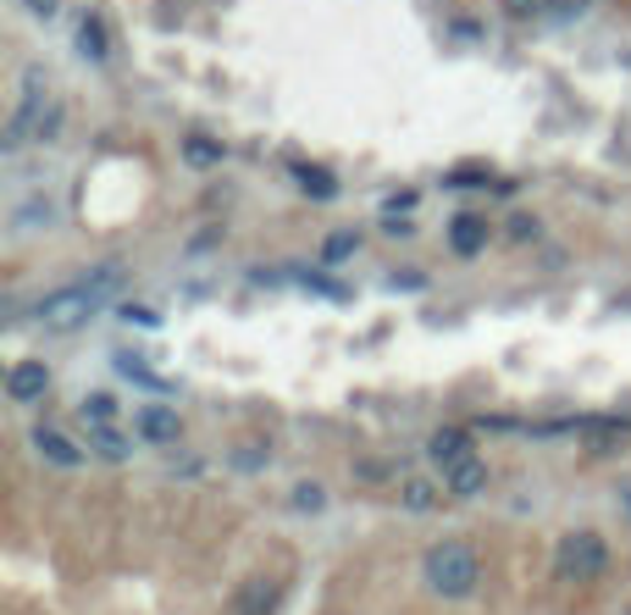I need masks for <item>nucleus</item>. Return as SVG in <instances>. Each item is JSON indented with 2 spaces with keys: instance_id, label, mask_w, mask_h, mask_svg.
Returning a JSON list of instances; mask_svg holds the SVG:
<instances>
[{
  "instance_id": "nucleus-1",
  "label": "nucleus",
  "mask_w": 631,
  "mask_h": 615,
  "mask_svg": "<svg viewBox=\"0 0 631 615\" xmlns=\"http://www.w3.org/2000/svg\"><path fill=\"white\" fill-rule=\"evenodd\" d=\"M122 267L117 260H106V267H95V272H83V278H72L67 289H50L45 300H39V327H50V333H72V327H83L89 316H101L112 300H117V289H122Z\"/></svg>"
},
{
  "instance_id": "nucleus-2",
  "label": "nucleus",
  "mask_w": 631,
  "mask_h": 615,
  "mask_svg": "<svg viewBox=\"0 0 631 615\" xmlns=\"http://www.w3.org/2000/svg\"><path fill=\"white\" fill-rule=\"evenodd\" d=\"M421 577L437 599H466L477 582H482V555L460 538H443L421 555Z\"/></svg>"
},
{
  "instance_id": "nucleus-3",
  "label": "nucleus",
  "mask_w": 631,
  "mask_h": 615,
  "mask_svg": "<svg viewBox=\"0 0 631 615\" xmlns=\"http://www.w3.org/2000/svg\"><path fill=\"white\" fill-rule=\"evenodd\" d=\"M609 571V544H604V533H565L560 538V549H554V577L560 582H571V588H587V582H598Z\"/></svg>"
},
{
  "instance_id": "nucleus-4",
  "label": "nucleus",
  "mask_w": 631,
  "mask_h": 615,
  "mask_svg": "<svg viewBox=\"0 0 631 615\" xmlns=\"http://www.w3.org/2000/svg\"><path fill=\"white\" fill-rule=\"evenodd\" d=\"M477 450H471V432L466 427H437L432 438H426V461L437 466V472H448V466H460V461H471Z\"/></svg>"
},
{
  "instance_id": "nucleus-5",
  "label": "nucleus",
  "mask_w": 631,
  "mask_h": 615,
  "mask_svg": "<svg viewBox=\"0 0 631 615\" xmlns=\"http://www.w3.org/2000/svg\"><path fill=\"white\" fill-rule=\"evenodd\" d=\"M34 450H39L45 466H56V472H78V466H83V444H72V438L56 432V427H34Z\"/></svg>"
},
{
  "instance_id": "nucleus-6",
  "label": "nucleus",
  "mask_w": 631,
  "mask_h": 615,
  "mask_svg": "<svg viewBox=\"0 0 631 615\" xmlns=\"http://www.w3.org/2000/svg\"><path fill=\"white\" fill-rule=\"evenodd\" d=\"M7 394H12L17 405L45 399V394H50V367H45V361H17L12 378H7Z\"/></svg>"
},
{
  "instance_id": "nucleus-7",
  "label": "nucleus",
  "mask_w": 631,
  "mask_h": 615,
  "mask_svg": "<svg viewBox=\"0 0 631 615\" xmlns=\"http://www.w3.org/2000/svg\"><path fill=\"white\" fill-rule=\"evenodd\" d=\"M133 432L144 438V444H177L184 421H177V410H166V405H144V410L133 416Z\"/></svg>"
},
{
  "instance_id": "nucleus-8",
  "label": "nucleus",
  "mask_w": 631,
  "mask_h": 615,
  "mask_svg": "<svg viewBox=\"0 0 631 615\" xmlns=\"http://www.w3.org/2000/svg\"><path fill=\"white\" fill-rule=\"evenodd\" d=\"M443 488L455 494V499L482 494V488H488V461H482V455H471V461H460V466H448V472H443Z\"/></svg>"
},
{
  "instance_id": "nucleus-9",
  "label": "nucleus",
  "mask_w": 631,
  "mask_h": 615,
  "mask_svg": "<svg viewBox=\"0 0 631 615\" xmlns=\"http://www.w3.org/2000/svg\"><path fill=\"white\" fill-rule=\"evenodd\" d=\"M233 610H238V615H272V610H278V582H260V577L244 582L238 599H233Z\"/></svg>"
},
{
  "instance_id": "nucleus-10",
  "label": "nucleus",
  "mask_w": 631,
  "mask_h": 615,
  "mask_svg": "<svg viewBox=\"0 0 631 615\" xmlns=\"http://www.w3.org/2000/svg\"><path fill=\"white\" fill-rule=\"evenodd\" d=\"M448 244H455L460 255H477V250L488 244V222H482V217H471V211H460L455 222H448Z\"/></svg>"
},
{
  "instance_id": "nucleus-11",
  "label": "nucleus",
  "mask_w": 631,
  "mask_h": 615,
  "mask_svg": "<svg viewBox=\"0 0 631 615\" xmlns=\"http://www.w3.org/2000/svg\"><path fill=\"white\" fill-rule=\"evenodd\" d=\"M399 504H405L410 515H432V510H437V488H432L426 477H399Z\"/></svg>"
},
{
  "instance_id": "nucleus-12",
  "label": "nucleus",
  "mask_w": 631,
  "mask_h": 615,
  "mask_svg": "<svg viewBox=\"0 0 631 615\" xmlns=\"http://www.w3.org/2000/svg\"><path fill=\"white\" fill-rule=\"evenodd\" d=\"M89 450L101 461H128V438L112 432V421H89Z\"/></svg>"
},
{
  "instance_id": "nucleus-13",
  "label": "nucleus",
  "mask_w": 631,
  "mask_h": 615,
  "mask_svg": "<svg viewBox=\"0 0 631 615\" xmlns=\"http://www.w3.org/2000/svg\"><path fill=\"white\" fill-rule=\"evenodd\" d=\"M117 372L128 378V383H139V388H150V394H172V383L166 378H155L139 356H128V349H122V356H117Z\"/></svg>"
},
{
  "instance_id": "nucleus-14",
  "label": "nucleus",
  "mask_w": 631,
  "mask_h": 615,
  "mask_svg": "<svg viewBox=\"0 0 631 615\" xmlns=\"http://www.w3.org/2000/svg\"><path fill=\"white\" fill-rule=\"evenodd\" d=\"M78 50H83L89 61H106V56H112V45H106V23H101V18H83V23H78Z\"/></svg>"
},
{
  "instance_id": "nucleus-15",
  "label": "nucleus",
  "mask_w": 631,
  "mask_h": 615,
  "mask_svg": "<svg viewBox=\"0 0 631 615\" xmlns=\"http://www.w3.org/2000/svg\"><path fill=\"white\" fill-rule=\"evenodd\" d=\"M222 155H227V150H222L217 139H206V134H195V139L184 144V161H189V166H200V172H206V166H217Z\"/></svg>"
},
{
  "instance_id": "nucleus-16",
  "label": "nucleus",
  "mask_w": 631,
  "mask_h": 615,
  "mask_svg": "<svg viewBox=\"0 0 631 615\" xmlns=\"http://www.w3.org/2000/svg\"><path fill=\"white\" fill-rule=\"evenodd\" d=\"M289 504H294L300 515H322V510H327V488H322V483H294Z\"/></svg>"
},
{
  "instance_id": "nucleus-17",
  "label": "nucleus",
  "mask_w": 631,
  "mask_h": 615,
  "mask_svg": "<svg viewBox=\"0 0 631 615\" xmlns=\"http://www.w3.org/2000/svg\"><path fill=\"white\" fill-rule=\"evenodd\" d=\"M294 178H300L311 195H322V200L338 195V178H332V172H322V166H294Z\"/></svg>"
},
{
  "instance_id": "nucleus-18",
  "label": "nucleus",
  "mask_w": 631,
  "mask_h": 615,
  "mask_svg": "<svg viewBox=\"0 0 631 615\" xmlns=\"http://www.w3.org/2000/svg\"><path fill=\"white\" fill-rule=\"evenodd\" d=\"M360 250V233H332L327 244H322V260H327V267H338V260H349Z\"/></svg>"
},
{
  "instance_id": "nucleus-19",
  "label": "nucleus",
  "mask_w": 631,
  "mask_h": 615,
  "mask_svg": "<svg viewBox=\"0 0 631 615\" xmlns=\"http://www.w3.org/2000/svg\"><path fill=\"white\" fill-rule=\"evenodd\" d=\"M78 410H83V421H112V416H117V399H112V394H83Z\"/></svg>"
},
{
  "instance_id": "nucleus-20",
  "label": "nucleus",
  "mask_w": 631,
  "mask_h": 615,
  "mask_svg": "<svg viewBox=\"0 0 631 615\" xmlns=\"http://www.w3.org/2000/svg\"><path fill=\"white\" fill-rule=\"evenodd\" d=\"M504 7H510L515 18H549V12L560 7V0H504Z\"/></svg>"
},
{
  "instance_id": "nucleus-21",
  "label": "nucleus",
  "mask_w": 631,
  "mask_h": 615,
  "mask_svg": "<svg viewBox=\"0 0 631 615\" xmlns=\"http://www.w3.org/2000/svg\"><path fill=\"white\" fill-rule=\"evenodd\" d=\"M305 289H316V294H327V300H349L338 283H327V278H305Z\"/></svg>"
},
{
  "instance_id": "nucleus-22",
  "label": "nucleus",
  "mask_w": 631,
  "mask_h": 615,
  "mask_svg": "<svg viewBox=\"0 0 631 615\" xmlns=\"http://www.w3.org/2000/svg\"><path fill=\"white\" fill-rule=\"evenodd\" d=\"M260 461H266V450H255V444L238 450V472H260Z\"/></svg>"
},
{
  "instance_id": "nucleus-23",
  "label": "nucleus",
  "mask_w": 631,
  "mask_h": 615,
  "mask_svg": "<svg viewBox=\"0 0 631 615\" xmlns=\"http://www.w3.org/2000/svg\"><path fill=\"white\" fill-rule=\"evenodd\" d=\"M399 211H416V195H410V189H405V195H394V200H388V222H394V217H399Z\"/></svg>"
},
{
  "instance_id": "nucleus-24",
  "label": "nucleus",
  "mask_w": 631,
  "mask_h": 615,
  "mask_svg": "<svg viewBox=\"0 0 631 615\" xmlns=\"http://www.w3.org/2000/svg\"><path fill=\"white\" fill-rule=\"evenodd\" d=\"M23 7H28L34 18H56V7H61V0H23Z\"/></svg>"
},
{
  "instance_id": "nucleus-25",
  "label": "nucleus",
  "mask_w": 631,
  "mask_h": 615,
  "mask_svg": "<svg viewBox=\"0 0 631 615\" xmlns=\"http://www.w3.org/2000/svg\"><path fill=\"white\" fill-rule=\"evenodd\" d=\"M388 472H383V461H366V466H360V483H383Z\"/></svg>"
},
{
  "instance_id": "nucleus-26",
  "label": "nucleus",
  "mask_w": 631,
  "mask_h": 615,
  "mask_svg": "<svg viewBox=\"0 0 631 615\" xmlns=\"http://www.w3.org/2000/svg\"><path fill=\"white\" fill-rule=\"evenodd\" d=\"M582 7H587V0H560V7H554V12H549V18H576V12H582Z\"/></svg>"
},
{
  "instance_id": "nucleus-27",
  "label": "nucleus",
  "mask_w": 631,
  "mask_h": 615,
  "mask_svg": "<svg viewBox=\"0 0 631 615\" xmlns=\"http://www.w3.org/2000/svg\"><path fill=\"white\" fill-rule=\"evenodd\" d=\"M620 615H631V604H626V610H620Z\"/></svg>"
}]
</instances>
